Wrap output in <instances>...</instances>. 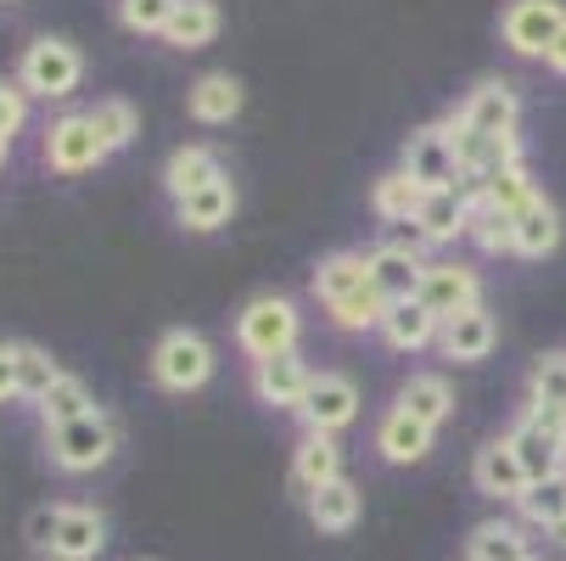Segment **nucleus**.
<instances>
[{"mask_svg":"<svg viewBox=\"0 0 566 561\" xmlns=\"http://www.w3.org/2000/svg\"><path fill=\"white\" fill-rule=\"evenodd\" d=\"M113 455H118V422L107 411H91V416H78V422L45 433V460L56 471H67V477L102 471Z\"/></svg>","mask_w":566,"mask_h":561,"instance_id":"f257e3e1","label":"nucleus"},{"mask_svg":"<svg viewBox=\"0 0 566 561\" xmlns=\"http://www.w3.org/2000/svg\"><path fill=\"white\" fill-rule=\"evenodd\" d=\"M297 332H303V314L281 292H259L248 309L235 314V343H241V354H248L253 365L259 360H275V354H292L297 349Z\"/></svg>","mask_w":566,"mask_h":561,"instance_id":"f03ea898","label":"nucleus"},{"mask_svg":"<svg viewBox=\"0 0 566 561\" xmlns=\"http://www.w3.org/2000/svg\"><path fill=\"white\" fill-rule=\"evenodd\" d=\"M85 79V56H78L73 40L62 34H40L23 45V62H18V85L23 96H40V102H67Z\"/></svg>","mask_w":566,"mask_h":561,"instance_id":"7ed1b4c3","label":"nucleus"},{"mask_svg":"<svg viewBox=\"0 0 566 561\" xmlns=\"http://www.w3.org/2000/svg\"><path fill=\"white\" fill-rule=\"evenodd\" d=\"M213 376V343L191 326H175L157 337L151 349V382L169 387V393H197L202 382Z\"/></svg>","mask_w":566,"mask_h":561,"instance_id":"20e7f679","label":"nucleus"},{"mask_svg":"<svg viewBox=\"0 0 566 561\" xmlns=\"http://www.w3.org/2000/svg\"><path fill=\"white\" fill-rule=\"evenodd\" d=\"M107 157H113V152L102 146L91 113H62V118L45 124V164H51L56 175H91V169L107 164Z\"/></svg>","mask_w":566,"mask_h":561,"instance_id":"39448f33","label":"nucleus"},{"mask_svg":"<svg viewBox=\"0 0 566 561\" xmlns=\"http://www.w3.org/2000/svg\"><path fill=\"white\" fill-rule=\"evenodd\" d=\"M303 433H319V438H337L354 416H359V382L343 376V371H314L308 393H303Z\"/></svg>","mask_w":566,"mask_h":561,"instance_id":"423d86ee","label":"nucleus"},{"mask_svg":"<svg viewBox=\"0 0 566 561\" xmlns=\"http://www.w3.org/2000/svg\"><path fill=\"white\" fill-rule=\"evenodd\" d=\"M416 303H421L427 314H438V320H454V314H465V309L482 303V281H476V270L460 264V259H427Z\"/></svg>","mask_w":566,"mask_h":561,"instance_id":"0eeeda50","label":"nucleus"},{"mask_svg":"<svg viewBox=\"0 0 566 561\" xmlns=\"http://www.w3.org/2000/svg\"><path fill=\"white\" fill-rule=\"evenodd\" d=\"M566 29V7L560 0H511L505 18H500V34L516 56H549L555 34Z\"/></svg>","mask_w":566,"mask_h":561,"instance_id":"6e6552de","label":"nucleus"},{"mask_svg":"<svg viewBox=\"0 0 566 561\" xmlns=\"http://www.w3.org/2000/svg\"><path fill=\"white\" fill-rule=\"evenodd\" d=\"M403 175H410L421 191H443V186H460V164H454V141H449V124H427L403 141Z\"/></svg>","mask_w":566,"mask_h":561,"instance_id":"1a4fd4ad","label":"nucleus"},{"mask_svg":"<svg viewBox=\"0 0 566 561\" xmlns=\"http://www.w3.org/2000/svg\"><path fill=\"white\" fill-rule=\"evenodd\" d=\"M410 225H416V242H427V248H449V242H460L465 225H471V186L427 191Z\"/></svg>","mask_w":566,"mask_h":561,"instance_id":"9d476101","label":"nucleus"},{"mask_svg":"<svg viewBox=\"0 0 566 561\" xmlns=\"http://www.w3.org/2000/svg\"><path fill=\"white\" fill-rule=\"evenodd\" d=\"M516 118H522V102H516V85H505V79H482V85L460 102L454 124L476 129V135H516Z\"/></svg>","mask_w":566,"mask_h":561,"instance_id":"9b49d317","label":"nucleus"},{"mask_svg":"<svg viewBox=\"0 0 566 561\" xmlns=\"http://www.w3.org/2000/svg\"><path fill=\"white\" fill-rule=\"evenodd\" d=\"M471 484H476V495H489V500H500V506H516V500L527 495L533 477L522 471L511 438H494V444H482V449H476V460H471Z\"/></svg>","mask_w":566,"mask_h":561,"instance_id":"f8f14e48","label":"nucleus"},{"mask_svg":"<svg viewBox=\"0 0 566 561\" xmlns=\"http://www.w3.org/2000/svg\"><path fill=\"white\" fill-rule=\"evenodd\" d=\"M494 343H500V320H494L489 309H482V303L438 326V349H443V360H454V365H476V360H489V354H494Z\"/></svg>","mask_w":566,"mask_h":561,"instance_id":"ddd939ff","label":"nucleus"},{"mask_svg":"<svg viewBox=\"0 0 566 561\" xmlns=\"http://www.w3.org/2000/svg\"><path fill=\"white\" fill-rule=\"evenodd\" d=\"M107 550V517L96 506H62L56 517V539H51V561H96Z\"/></svg>","mask_w":566,"mask_h":561,"instance_id":"4468645a","label":"nucleus"},{"mask_svg":"<svg viewBox=\"0 0 566 561\" xmlns=\"http://www.w3.org/2000/svg\"><path fill=\"white\" fill-rule=\"evenodd\" d=\"M527 416H538L544 427H555L566 438V354L560 349H549L527 371Z\"/></svg>","mask_w":566,"mask_h":561,"instance_id":"2eb2a0df","label":"nucleus"},{"mask_svg":"<svg viewBox=\"0 0 566 561\" xmlns=\"http://www.w3.org/2000/svg\"><path fill=\"white\" fill-rule=\"evenodd\" d=\"M421 270H427V259H421L416 248H403V242H381V248L370 253V287H376L387 303H410V298L421 292Z\"/></svg>","mask_w":566,"mask_h":561,"instance_id":"dca6fc26","label":"nucleus"},{"mask_svg":"<svg viewBox=\"0 0 566 561\" xmlns=\"http://www.w3.org/2000/svg\"><path fill=\"white\" fill-rule=\"evenodd\" d=\"M432 433L438 427H427V422H416L410 411H387L381 422H376V455L387 460V466H421L427 455H432Z\"/></svg>","mask_w":566,"mask_h":561,"instance_id":"f3484780","label":"nucleus"},{"mask_svg":"<svg viewBox=\"0 0 566 561\" xmlns=\"http://www.w3.org/2000/svg\"><path fill=\"white\" fill-rule=\"evenodd\" d=\"M308 382H314V371L303 365L297 349L253 365V393L264 398V405H275V411H297V405H303V393H308Z\"/></svg>","mask_w":566,"mask_h":561,"instance_id":"a211bd4d","label":"nucleus"},{"mask_svg":"<svg viewBox=\"0 0 566 561\" xmlns=\"http://www.w3.org/2000/svg\"><path fill=\"white\" fill-rule=\"evenodd\" d=\"M505 438H511V449H516V460H522V471L533 477V484L549 477V471H560V460H566V438L555 427H544L538 416H522Z\"/></svg>","mask_w":566,"mask_h":561,"instance_id":"6ab92c4d","label":"nucleus"},{"mask_svg":"<svg viewBox=\"0 0 566 561\" xmlns=\"http://www.w3.org/2000/svg\"><path fill=\"white\" fill-rule=\"evenodd\" d=\"M303 511H308V522H314L319 533H354L359 517H365V495L348 484V477H337V484L303 495Z\"/></svg>","mask_w":566,"mask_h":561,"instance_id":"aec40b11","label":"nucleus"},{"mask_svg":"<svg viewBox=\"0 0 566 561\" xmlns=\"http://www.w3.org/2000/svg\"><path fill=\"white\" fill-rule=\"evenodd\" d=\"M465 561H533V539L522 522H505V517H489L476 522L471 539H465Z\"/></svg>","mask_w":566,"mask_h":561,"instance_id":"412c9836","label":"nucleus"},{"mask_svg":"<svg viewBox=\"0 0 566 561\" xmlns=\"http://www.w3.org/2000/svg\"><path fill=\"white\" fill-rule=\"evenodd\" d=\"M337 477H343V449H337V438L303 433V444H297V455H292V484H297L303 495H314V489L337 484Z\"/></svg>","mask_w":566,"mask_h":561,"instance_id":"4be33fe9","label":"nucleus"},{"mask_svg":"<svg viewBox=\"0 0 566 561\" xmlns=\"http://www.w3.org/2000/svg\"><path fill=\"white\" fill-rule=\"evenodd\" d=\"M91 411H102V405H96L91 382L73 376V371H62V376L51 382V393L34 405V416L45 422V433H51V427H67V422H78V416H91Z\"/></svg>","mask_w":566,"mask_h":561,"instance_id":"5701e85b","label":"nucleus"},{"mask_svg":"<svg viewBox=\"0 0 566 561\" xmlns=\"http://www.w3.org/2000/svg\"><path fill=\"white\" fill-rule=\"evenodd\" d=\"M398 411H410V416L427 422V427H443V422L454 416V387H449L443 376H432V371H416L410 382L398 387Z\"/></svg>","mask_w":566,"mask_h":561,"instance_id":"b1692460","label":"nucleus"},{"mask_svg":"<svg viewBox=\"0 0 566 561\" xmlns=\"http://www.w3.org/2000/svg\"><path fill=\"white\" fill-rule=\"evenodd\" d=\"M175 214H180V225L186 230H219V225H230V214H235V186H230V175H219V180H208L202 191H191V197H180L175 202Z\"/></svg>","mask_w":566,"mask_h":561,"instance_id":"393cba45","label":"nucleus"},{"mask_svg":"<svg viewBox=\"0 0 566 561\" xmlns=\"http://www.w3.org/2000/svg\"><path fill=\"white\" fill-rule=\"evenodd\" d=\"M522 511V528H538V533H560L566 522V466L538 477V484H527V495L516 500Z\"/></svg>","mask_w":566,"mask_h":561,"instance_id":"a878e982","label":"nucleus"},{"mask_svg":"<svg viewBox=\"0 0 566 561\" xmlns=\"http://www.w3.org/2000/svg\"><path fill=\"white\" fill-rule=\"evenodd\" d=\"M241 102H248V91H241L230 73H202L197 85H191V96H186V107H191L197 124H230L241 113Z\"/></svg>","mask_w":566,"mask_h":561,"instance_id":"bb28decb","label":"nucleus"},{"mask_svg":"<svg viewBox=\"0 0 566 561\" xmlns=\"http://www.w3.org/2000/svg\"><path fill=\"white\" fill-rule=\"evenodd\" d=\"M219 175H224V169H219L213 146H175V152H169V164H164V191L180 202V197L202 191V186L219 180Z\"/></svg>","mask_w":566,"mask_h":561,"instance_id":"cd10ccee","label":"nucleus"},{"mask_svg":"<svg viewBox=\"0 0 566 561\" xmlns=\"http://www.w3.org/2000/svg\"><path fill=\"white\" fill-rule=\"evenodd\" d=\"M555 248H560V214H555L549 197H533V202L516 214V248H511V253H522V259H549Z\"/></svg>","mask_w":566,"mask_h":561,"instance_id":"c85d7f7f","label":"nucleus"},{"mask_svg":"<svg viewBox=\"0 0 566 561\" xmlns=\"http://www.w3.org/2000/svg\"><path fill=\"white\" fill-rule=\"evenodd\" d=\"M438 326H443V320H438V314H427V309L410 298V303H392V309H387V320H381V337H387L398 354H416V349L438 343Z\"/></svg>","mask_w":566,"mask_h":561,"instance_id":"c756f323","label":"nucleus"},{"mask_svg":"<svg viewBox=\"0 0 566 561\" xmlns=\"http://www.w3.org/2000/svg\"><path fill=\"white\" fill-rule=\"evenodd\" d=\"M308 287H314L319 303H337V298L370 287V253H332V259H319V270H314Z\"/></svg>","mask_w":566,"mask_h":561,"instance_id":"7c9ffc66","label":"nucleus"},{"mask_svg":"<svg viewBox=\"0 0 566 561\" xmlns=\"http://www.w3.org/2000/svg\"><path fill=\"white\" fill-rule=\"evenodd\" d=\"M465 236H471L482 253H511L516 248V214L494 208L489 197L471 186V225H465Z\"/></svg>","mask_w":566,"mask_h":561,"instance_id":"2f4dec72","label":"nucleus"},{"mask_svg":"<svg viewBox=\"0 0 566 561\" xmlns=\"http://www.w3.org/2000/svg\"><path fill=\"white\" fill-rule=\"evenodd\" d=\"M213 34H219V7H213V0H180L169 29H164V40L175 51H202Z\"/></svg>","mask_w":566,"mask_h":561,"instance_id":"473e14b6","label":"nucleus"},{"mask_svg":"<svg viewBox=\"0 0 566 561\" xmlns=\"http://www.w3.org/2000/svg\"><path fill=\"white\" fill-rule=\"evenodd\" d=\"M421 197H427V191L403 175V169H392V175H381V180L370 186V208H376L387 225H410L416 208H421Z\"/></svg>","mask_w":566,"mask_h":561,"instance_id":"72a5a7b5","label":"nucleus"},{"mask_svg":"<svg viewBox=\"0 0 566 561\" xmlns=\"http://www.w3.org/2000/svg\"><path fill=\"white\" fill-rule=\"evenodd\" d=\"M332 309V320L343 332H381V320H387V298L376 292V287H359V292H348V298H337V303H326Z\"/></svg>","mask_w":566,"mask_h":561,"instance_id":"f704fd0d","label":"nucleus"},{"mask_svg":"<svg viewBox=\"0 0 566 561\" xmlns=\"http://www.w3.org/2000/svg\"><path fill=\"white\" fill-rule=\"evenodd\" d=\"M91 124H96V135H102L107 152H124V146L140 135V113H135L124 96H102V102L91 107Z\"/></svg>","mask_w":566,"mask_h":561,"instance_id":"c9c22d12","label":"nucleus"},{"mask_svg":"<svg viewBox=\"0 0 566 561\" xmlns=\"http://www.w3.org/2000/svg\"><path fill=\"white\" fill-rule=\"evenodd\" d=\"M476 191L489 197L494 208H505V214H522V208L538 197V191H533V180H527V169H522V157H516V164H500V169H494L489 180H482Z\"/></svg>","mask_w":566,"mask_h":561,"instance_id":"e433bc0d","label":"nucleus"},{"mask_svg":"<svg viewBox=\"0 0 566 561\" xmlns=\"http://www.w3.org/2000/svg\"><path fill=\"white\" fill-rule=\"evenodd\" d=\"M62 376V365L40 349V343H18V398H29V405H40V398L51 393V382Z\"/></svg>","mask_w":566,"mask_h":561,"instance_id":"4c0bfd02","label":"nucleus"},{"mask_svg":"<svg viewBox=\"0 0 566 561\" xmlns=\"http://www.w3.org/2000/svg\"><path fill=\"white\" fill-rule=\"evenodd\" d=\"M180 0H118V23L129 34H164Z\"/></svg>","mask_w":566,"mask_h":561,"instance_id":"58836bf2","label":"nucleus"},{"mask_svg":"<svg viewBox=\"0 0 566 561\" xmlns=\"http://www.w3.org/2000/svg\"><path fill=\"white\" fill-rule=\"evenodd\" d=\"M29 124V96L18 79H0V141H12Z\"/></svg>","mask_w":566,"mask_h":561,"instance_id":"ea45409f","label":"nucleus"},{"mask_svg":"<svg viewBox=\"0 0 566 561\" xmlns=\"http://www.w3.org/2000/svg\"><path fill=\"white\" fill-rule=\"evenodd\" d=\"M56 517H62V506H34L29 522H23V539H29L34 550H51V539H56Z\"/></svg>","mask_w":566,"mask_h":561,"instance_id":"a19ab883","label":"nucleus"},{"mask_svg":"<svg viewBox=\"0 0 566 561\" xmlns=\"http://www.w3.org/2000/svg\"><path fill=\"white\" fill-rule=\"evenodd\" d=\"M18 398V343H0V405Z\"/></svg>","mask_w":566,"mask_h":561,"instance_id":"79ce46f5","label":"nucleus"},{"mask_svg":"<svg viewBox=\"0 0 566 561\" xmlns=\"http://www.w3.org/2000/svg\"><path fill=\"white\" fill-rule=\"evenodd\" d=\"M544 62H549V67H555L560 79H566V29L555 34V45H549V56H544Z\"/></svg>","mask_w":566,"mask_h":561,"instance_id":"37998d69","label":"nucleus"},{"mask_svg":"<svg viewBox=\"0 0 566 561\" xmlns=\"http://www.w3.org/2000/svg\"><path fill=\"white\" fill-rule=\"evenodd\" d=\"M7 146H12V141H0V164H7Z\"/></svg>","mask_w":566,"mask_h":561,"instance_id":"c03bdc74","label":"nucleus"},{"mask_svg":"<svg viewBox=\"0 0 566 561\" xmlns=\"http://www.w3.org/2000/svg\"><path fill=\"white\" fill-rule=\"evenodd\" d=\"M560 539H566V522H560Z\"/></svg>","mask_w":566,"mask_h":561,"instance_id":"a18cd8bd","label":"nucleus"},{"mask_svg":"<svg viewBox=\"0 0 566 561\" xmlns=\"http://www.w3.org/2000/svg\"><path fill=\"white\" fill-rule=\"evenodd\" d=\"M0 7H7V0H0Z\"/></svg>","mask_w":566,"mask_h":561,"instance_id":"49530a36","label":"nucleus"}]
</instances>
